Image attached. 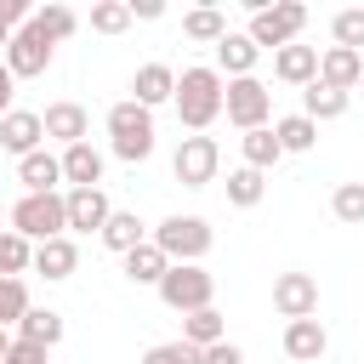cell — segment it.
I'll use <instances>...</instances> for the list:
<instances>
[{
  "label": "cell",
  "mask_w": 364,
  "mask_h": 364,
  "mask_svg": "<svg viewBox=\"0 0 364 364\" xmlns=\"http://www.w3.org/2000/svg\"><path fill=\"white\" fill-rule=\"evenodd\" d=\"M176 97V68L171 63H142L136 74H131V102H142L148 114L159 108V102H171Z\"/></svg>",
  "instance_id": "4fadbf2b"
},
{
  "label": "cell",
  "mask_w": 364,
  "mask_h": 364,
  "mask_svg": "<svg viewBox=\"0 0 364 364\" xmlns=\"http://www.w3.org/2000/svg\"><path fill=\"white\" fill-rule=\"evenodd\" d=\"M159 301L171 307V313H199V307H210L216 301V273H205L199 262H171L165 267V279H159Z\"/></svg>",
  "instance_id": "277c9868"
},
{
  "label": "cell",
  "mask_w": 364,
  "mask_h": 364,
  "mask_svg": "<svg viewBox=\"0 0 364 364\" xmlns=\"http://www.w3.org/2000/svg\"><path fill=\"white\" fill-rule=\"evenodd\" d=\"M28 307H34L28 301V284L23 279H0V330H17Z\"/></svg>",
  "instance_id": "d6a6232c"
},
{
  "label": "cell",
  "mask_w": 364,
  "mask_h": 364,
  "mask_svg": "<svg viewBox=\"0 0 364 364\" xmlns=\"http://www.w3.org/2000/svg\"><path fill=\"white\" fill-rule=\"evenodd\" d=\"M28 267H34V245H28L23 233L0 228V279H23Z\"/></svg>",
  "instance_id": "1f68e13d"
},
{
  "label": "cell",
  "mask_w": 364,
  "mask_h": 364,
  "mask_svg": "<svg viewBox=\"0 0 364 364\" xmlns=\"http://www.w3.org/2000/svg\"><path fill=\"white\" fill-rule=\"evenodd\" d=\"M273 136H279L284 154H307V148L318 142V125H313L307 114H284V119H273Z\"/></svg>",
  "instance_id": "f546056e"
},
{
  "label": "cell",
  "mask_w": 364,
  "mask_h": 364,
  "mask_svg": "<svg viewBox=\"0 0 364 364\" xmlns=\"http://www.w3.org/2000/svg\"><path fill=\"white\" fill-rule=\"evenodd\" d=\"M256 57H262V51L250 46V34H245V28H228V34L216 40V63H210V68H216L222 80H245V74H256Z\"/></svg>",
  "instance_id": "7c38bea8"
},
{
  "label": "cell",
  "mask_w": 364,
  "mask_h": 364,
  "mask_svg": "<svg viewBox=\"0 0 364 364\" xmlns=\"http://www.w3.org/2000/svg\"><path fill=\"white\" fill-rule=\"evenodd\" d=\"M57 159H63V182H68V188H102V171H108L102 148H91V142H74V148H63Z\"/></svg>",
  "instance_id": "e0dca14e"
},
{
  "label": "cell",
  "mask_w": 364,
  "mask_h": 364,
  "mask_svg": "<svg viewBox=\"0 0 364 364\" xmlns=\"http://www.w3.org/2000/svg\"><path fill=\"white\" fill-rule=\"evenodd\" d=\"M125 6H131V23H136V17H142V23L165 17V6H159V0H125Z\"/></svg>",
  "instance_id": "60d3db41"
},
{
  "label": "cell",
  "mask_w": 364,
  "mask_h": 364,
  "mask_svg": "<svg viewBox=\"0 0 364 364\" xmlns=\"http://www.w3.org/2000/svg\"><path fill=\"white\" fill-rule=\"evenodd\" d=\"M273 313L290 324V318H313L318 313V279L313 273H279L273 279Z\"/></svg>",
  "instance_id": "30bf717a"
},
{
  "label": "cell",
  "mask_w": 364,
  "mask_h": 364,
  "mask_svg": "<svg viewBox=\"0 0 364 364\" xmlns=\"http://www.w3.org/2000/svg\"><path fill=\"white\" fill-rule=\"evenodd\" d=\"M165 267H171V262H165V250H159L154 239L136 245V250H125V279H131V284H154V290H159Z\"/></svg>",
  "instance_id": "484cf974"
},
{
  "label": "cell",
  "mask_w": 364,
  "mask_h": 364,
  "mask_svg": "<svg viewBox=\"0 0 364 364\" xmlns=\"http://www.w3.org/2000/svg\"><path fill=\"white\" fill-rule=\"evenodd\" d=\"M182 34L199 40V46H216V40L228 34V11H222V6H193V11L182 17Z\"/></svg>",
  "instance_id": "f1b7e54d"
},
{
  "label": "cell",
  "mask_w": 364,
  "mask_h": 364,
  "mask_svg": "<svg viewBox=\"0 0 364 364\" xmlns=\"http://www.w3.org/2000/svg\"><path fill=\"white\" fill-rule=\"evenodd\" d=\"M108 148L125 159V165H142L148 154H154V114L142 108V102H114L108 108Z\"/></svg>",
  "instance_id": "3957f363"
},
{
  "label": "cell",
  "mask_w": 364,
  "mask_h": 364,
  "mask_svg": "<svg viewBox=\"0 0 364 364\" xmlns=\"http://www.w3.org/2000/svg\"><path fill=\"white\" fill-rule=\"evenodd\" d=\"M262 193H267V176H262V171H250V165L228 171V205H239V210H256V205H262Z\"/></svg>",
  "instance_id": "4dcf8cb0"
},
{
  "label": "cell",
  "mask_w": 364,
  "mask_h": 364,
  "mask_svg": "<svg viewBox=\"0 0 364 364\" xmlns=\"http://www.w3.org/2000/svg\"><path fill=\"white\" fill-rule=\"evenodd\" d=\"M318 80L336 85V91H353V85L364 80V57L347 51V46H324V51H318Z\"/></svg>",
  "instance_id": "ffe728a7"
},
{
  "label": "cell",
  "mask_w": 364,
  "mask_h": 364,
  "mask_svg": "<svg viewBox=\"0 0 364 364\" xmlns=\"http://www.w3.org/2000/svg\"><path fill=\"white\" fill-rule=\"evenodd\" d=\"M0 148L6 154H34V148H46V131H40V114L34 108H11L6 119H0Z\"/></svg>",
  "instance_id": "2e32d148"
},
{
  "label": "cell",
  "mask_w": 364,
  "mask_h": 364,
  "mask_svg": "<svg viewBox=\"0 0 364 364\" xmlns=\"http://www.w3.org/2000/svg\"><path fill=\"white\" fill-rule=\"evenodd\" d=\"M222 114H228V125L245 136V131H262L267 119H273V91L256 80V74H245V80H228L222 85Z\"/></svg>",
  "instance_id": "8992f818"
},
{
  "label": "cell",
  "mask_w": 364,
  "mask_h": 364,
  "mask_svg": "<svg viewBox=\"0 0 364 364\" xmlns=\"http://www.w3.org/2000/svg\"><path fill=\"white\" fill-rule=\"evenodd\" d=\"M216 165H222L216 136H182L176 154H171V176H176L182 188H210V182H216Z\"/></svg>",
  "instance_id": "ba28073f"
},
{
  "label": "cell",
  "mask_w": 364,
  "mask_h": 364,
  "mask_svg": "<svg viewBox=\"0 0 364 364\" xmlns=\"http://www.w3.org/2000/svg\"><path fill=\"white\" fill-rule=\"evenodd\" d=\"M330 210H336V222L364 228V182H341V188L330 193Z\"/></svg>",
  "instance_id": "836d02e7"
},
{
  "label": "cell",
  "mask_w": 364,
  "mask_h": 364,
  "mask_svg": "<svg viewBox=\"0 0 364 364\" xmlns=\"http://www.w3.org/2000/svg\"><path fill=\"white\" fill-rule=\"evenodd\" d=\"M142 364H199V347H188V341L176 336V341L148 347V353H142Z\"/></svg>",
  "instance_id": "8d00e7d4"
},
{
  "label": "cell",
  "mask_w": 364,
  "mask_h": 364,
  "mask_svg": "<svg viewBox=\"0 0 364 364\" xmlns=\"http://www.w3.org/2000/svg\"><path fill=\"white\" fill-rule=\"evenodd\" d=\"M11 97H17V80H11V68L0 63V119L11 114Z\"/></svg>",
  "instance_id": "b9f144b4"
},
{
  "label": "cell",
  "mask_w": 364,
  "mask_h": 364,
  "mask_svg": "<svg viewBox=\"0 0 364 364\" xmlns=\"http://www.w3.org/2000/svg\"><path fill=\"white\" fill-rule=\"evenodd\" d=\"M6 40H11V34H6V28H0V57H6Z\"/></svg>",
  "instance_id": "ee69618b"
},
{
  "label": "cell",
  "mask_w": 364,
  "mask_h": 364,
  "mask_svg": "<svg viewBox=\"0 0 364 364\" xmlns=\"http://www.w3.org/2000/svg\"><path fill=\"white\" fill-rule=\"evenodd\" d=\"M28 28H34V34L46 40V46H63V40H68V34L80 28V17H74L68 6H57V0H51V6H34V17H28Z\"/></svg>",
  "instance_id": "cb8c5ba5"
},
{
  "label": "cell",
  "mask_w": 364,
  "mask_h": 364,
  "mask_svg": "<svg viewBox=\"0 0 364 364\" xmlns=\"http://www.w3.org/2000/svg\"><path fill=\"white\" fill-rule=\"evenodd\" d=\"M17 341H34V347H57L63 341V313H51V307H28L23 313V324H17Z\"/></svg>",
  "instance_id": "4316f807"
},
{
  "label": "cell",
  "mask_w": 364,
  "mask_h": 364,
  "mask_svg": "<svg viewBox=\"0 0 364 364\" xmlns=\"http://www.w3.org/2000/svg\"><path fill=\"white\" fill-rule=\"evenodd\" d=\"M11 233H23L28 245H46V239H63L68 233V205L63 193H23L11 210H6Z\"/></svg>",
  "instance_id": "7a4b0ae2"
},
{
  "label": "cell",
  "mask_w": 364,
  "mask_h": 364,
  "mask_svg": "<svg viewBox=\"0 0 364 364\" xmlns=\"http://www.w3.org/2000/svg\"><path fill=\"white\" fill-rule=\"evenodd\" d=\"M0 364H46V347H34V341H17V336H11V353H6Z\"/></svg>",
  "instance_id": "f35d334b"
},
{
  "label": "cell",
  "mask_w": 364,
  "mask_h": 364,
  "mask_svg": "<svg viewBox=\"0 0 364 364\" xmlns=\"http://www.w3.org/2000/svg\"><path fill=\"white\" fill-rule=\"evenodd\" d=\"M0 222H6V205H0Z\"/></svg>",
  "instance_id": "f6af8a7d"
},
{
  "label": "cell",
  "mask_w": 364,
  "mask_h": 364,
  "mask_svg": "<svg viewBox=\"0 0 364 364\" xmlns=\"http://www.w3.org/2000/svg\"><path fill=\"white\" fill-rule=\"evenodd\" d=\"M273 74L284 80V85H313L318 80V46H279L273 51Z\"/></svg>",
  "instance_id": "d6986e66"
},
{
  "label": "cell",
  "mask_w": 364,
  "mask_h": 364,
  "mask_svg": "<svg viewBox=\"0 0 364 364\" xmlns=\"http://www.w3.org/2000/svg\"><path fill=\"white\" fill-rule=\"evenodd\" d=\"M74 267H80V245L63 233V239H46V245H34V273H46L51 284L57 279H74Z\"/></svg>",
  "instance_id": "44dd1931"
},
{
  "label": "cell",
  "mask_w": 364,
  "mask_h": 364,
  "mask_svg": "<svg viewBox=\"0 0 364 364\" xmlns=\"http://www.w3.org/2000/svg\"><path fill=\"white\" fill-rule=\"evenodd\" d=\"M6 353H11V330H0V358H6Z\"/></svg>",
  "instance_id": "7bdbcfd3"
},
{
  "label": "cell",
  "mask_w": 364,
  "mask_h": 364,
  "mask_svg": "<svg viewBox=\"0 0 364 364\" xmlns=\"http://www.w3.org/2000/svg\"><path fill=\"white\" fill-rule=\"evenodd\" d=\"M51 51H57V46H46V40L23 23V28L6 40V57H0V63L11 68V80H40V74L51 68Z\"/></svg>",
  "instance_id": "9c48e42d"
},
{
  "label": "cell",
  "mask_w": 364,
  "mask_h": 364,
  "mask_svg": "<svg viewBox=\"0 0 364 364\" xmlns=\"http://www.w3.org/2000/svg\"><path fill=\"white\" fill-rule=\"evenodd\" d=\"M114 256H125V250H136V245H148V222L136 216V210H114L108 222H102V233H97Z\"/></svg>",
  "instance_id": "603a6c76"
},
{
  "label": "cell",
  "mask_w": 364,
  "mask_h": 364,
  "mask_svg": "<svg viewBox=\"0 0 364 364\" xmlns=\"http://www.w3.org/2000/svg\"><path fill=\"white\" fill-rule=\"evenodd\" d=\"M91 28L97 34H125L131 28V6L125 0H97L91 6Z\"/></svg>",
  "instance_id": "d590c367"
},
{
  "label": "cell",
  "mask_w": 364,
  "mask_h": 364,
  "mask_svg": "<svg viewBox=\"0 0 364 364\" xmlns=\"http://www.w3.org/2000/svg\"><path fill=\"white\" fill-rule=\"evenodd\" d=\"M239 154H245V165H250V171H262V176H267V171L284 159V148H279L273 125H262V131H245V136H239Z\"/></svg>",
  "instance_id": "d4e9b609"
},
{
  "label": "cell",
  "mask_w": 364,
  "mask_h": 364,
  "mask_svg": "<svg viewBox=\"0 0 364 364\" xmlns=\"http://www.w3.org/2000/svg\"><path fill=\"white\" fill-rule=\"evenodd\" d=\"M17 182H23L28 193H63V159L46 154V148H34V154L17 159Z\"/></svg>",
  "instance_id": "ac0fdd59"
},
{
  "label": "cell",
  "mask_w": 364,
  "mask_h": 364,
  "mask_svg": "<svg viewBox=\"0 0 364 364\" xmlns=\"http://www.w3.org/2000/svg\"><path fill=\"white\" fill-rule=\"evenodd\" d=\"M222 85H228V80H222L210 63H193V68L176 74V97H171V102H176V119H182L193 136H205V131L222 119Z\"/></svg>",
  "instance_id": "6da1fadb"
},
{
  "label": "cell",
  "mask_w": 364,
  "mask_h": 364,
  "mask_svg": "<svg viewBox=\"0 0 364 364\" xmlns=\"http://www.w3.org/2000/svg\"><path fill=\"white\" fill-rule=\"evenodd\" d=\"M40 131H46L51 142L74 148V142H85V131H91V114H85L80 102H51V108L40 114Z\"/></svg>",
  "instance_id": "9a60e30c"
},
{
  "label": "cell",
  "mask_w": 364,
  "mask_h": 364,
  "mask_svg": "<svg viewBox=\"0 0 364 364\" xmlns=\"http://www.w3.org/2000/svg\"><path fill=\"white\" fill-rule=\"evenodd\" d=\"M307 28V6L301 0H273L262 11H250V46L256 51H279V46H296V34Z\"/></svg>",
  "instance_id": "5b68a950"
},
{
  "label": "cell",
  "mask_w": 364,
  "mask_h": 364,
  "mask_svg": "<svg viewBox=\"0 0 364 364\" xmlns=\"http://www.w3.org/2000/svg\"><path fill=\"white\" fill-rule=\"evenodd\" d=\"M182 341H188V347H199V353H205V347H216V341H228V324H222V313H216V307H199V313H188V318H182Z\"/></svg>",
  "instance_id": "83f0119b"
},
{
  "label": "cell",
  "mask_w": 364,
  "mask_h": 364,
  "mask_svg": "<svg viewBox=\"0 0 364 364\" xmlns=\"http://www.w3.org/2000/svg\"><path fill=\"white\" fill-rule=\"evenodd\" d=\"M148 239L165 250V262H205V250H210L216 233H210L205 216H182V210H176V216H165Z\"/></svg>",
  "instance_id": "52a82bcc"
},
{
  "label": "cell",
  "mask_w": 364,
  "mask_h": 364,
  "mask_svg": "<svg viewBox=\"0 0 364 364\" xmlns=\"http://www.w3.org/2000/svg\"><path fill=\"white\" fill-rule=\"evenodd\" d=\"M324 353H330V330H324L318 318H290V324H284V358L318 364Z\"/></svg>",
  "instance_id": "5bb4252c"
},
{
  "label": "cell",
  "mask_w": 364,
  "mask_h": 364,
  "mask_svg": "<svg viewBox=\"0 0 364 364\" xmlns=\"http://www.w3.org/2000/svg\"><path fill=\"white\" fill-rule=\"evenodd\" d=\"M28 17H34V6H28V0H0V28H6V34H17Z\"/></svg>",
  "instance_id": "74e56055"
},
{
  "label": "cell",
  "mask_w": 364,
  "mask_h": 364,
  "mask_svg": "<svg viewBox=\"0 0 364 364\" xmlns=\"http://www.w3.org/2000/svg\"><path fill=\"white\" fill-rule=\"evenodd\" d=\"M347 102H353V91H336V85H324V80L301 85V114H307L313 125H324V119H341V114H347Z\"/></svg>",
  "instance_id": "7402d4cb"
},
{
  "label": "cell",
  "mask_w": 364,
  "mask_h": 364,
  "mask_svg": "<svg viewBox=\"0 0 364 364\" xmlns=\"http://www.w3.org/2000/svg\"><path fill=\"white\" fill-rule=\"evenodd\" d=\"M63 205H68V228L74 233H102V222L114 216L102 188H63Z\"/></svg>",
  "instance_id": "8fae6325"
},
{
  "label": "cell",
  "mask_w": 364,
  "mask_h": 364,
  "mask_svg": "<svg viewBox=\"0 0 364 364\" xmlns=\"http://www.w3.org/2000/svg\"><path fill=\"white\" fill-rule=\"evenodd\" d=\"M199 364H245V353H239L233 341H216V347H205V353H199Z\"/></svg>",
  "instance_id": "ab89813d"
},
{
  "label": "cell",
  "mask_w": 364,
  "mask_h": 364,
  "mask_svg": "<svg viewBox=\"0 0 364 364\" xmlns=\"http://www.w3.org/2000/svg\"><path fill=\"white\" fill-rule=\"evenodd\" d=\"M330 34H336V46H347V51H358V57H364V6L336 11V17H330Z\"/></svg>",
  "instance_id": "e575fe53"
}]
</instances>
